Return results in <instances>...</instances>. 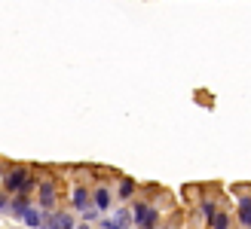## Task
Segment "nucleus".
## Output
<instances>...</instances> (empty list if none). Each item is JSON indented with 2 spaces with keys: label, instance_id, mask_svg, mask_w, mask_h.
Wrapping results in <instances>:
<instances>
[{
  "label": "nucleus",
  "instance_id": "1",
  "mask_svg": "<svg viewBox=\"0 0 251 229\" xmlns=\"http://www.w3.org/2000/svg\"><path fill=\"white\" fill-rule=\"evenodd\" d=\"M3 189H6V193H28V189H31V174H28V168H12V171H6Z\"/></svg>",
  "mask_w": 251,
  "mask_h": 229
},
{
  "label": "nucleus",
  "instance_id": "2",
  "mask_svg": "<svg viewBox=\"0 0 251 229\" xmlns=\"http://www.w3.org/2000/svg\"><path fill=\"white\" fill-rule=\"evenodd\" d=\"M135 223L141 226V229H153L156 226V211L150 208V205H138L135 208Z\"/></svg>",
  "mask_w": 251,
  "mask_h": 229
},
{
  "label": "nucleus",
  "instance_id": "3",
  "mask_svg": "<svg viewBox=\"0 0 251 229\" xmlns=\"http://www.w3.org/2000/svg\"><path fill=\"white\" fill-rule=\"evenodd\" d=\"M43 226L46 229H74V217L65 214V211H58V214H52V217H46Z\"/></svg>",
  "mask_w": 251,
  "mask_h": 229
},
{
  "label": "nucleus",
  "instance_id": "4",
  "mask_svg": "<svg viewBox=\"0 0 251 229\" xmlns=\"http://www.w3.org/2000/svg\"><path fill=\"white\" fill-rule=\"evenodd\" d=\"M19 220H22V223H28L31 229H40L46 217H43V211H37V208H31V205H28V208L19 214Z\"/></svg>",
  "mask_w": 251,
  "mask_h": 229
},
{
  "label": "nucleus",
  "instance_id": "5",
  "mask_svg": "<svg viewBox=\"0 0 251 229\" xmlns=\"http://www.w3.org/2000/svg\"><path fill=\"white\" fill-rule=\"evenodd\" d=\"M55 196H58V193H55V183H52V181H43V183H40V205H43V208H52V205H55Z\"/></svg>",
  "mask_w": 251,
  "mask_h": 229
},
{
  "label": "nucleus",
  "instance_id": "6",
  "mask_svg": "<svg viewBox=\"0 0 251 229\" xmlns=\"http://www.w3.org/2000/svg\"><path fill=\"white\" fill-rule=\"evenodd\" d=\"M95 208H98V211H107V208H110V193H107L104 186L95 189Z\"/></svg>",
  "mask_w": 251,
  "mask_h": 229
},
{
  "label": "nucleus",
  "instance_id": "7",
  "mask_svg": "<svg viewBox=\"0 0 251 229\" xmlns=\"http://www.w3.org/2000/svg\"><path fill=\"white\" fill-rule=\"evenodd\" d=\"M208 223H211V229H227L230 217H227V211H215V217H211Z\"/></svg>",
  "mask_w": 251,
  "mask_h": 229
},
{
  "label": "nucleus",
  "instance_id": "8",
  "mask_svg": "<svg viewBox=\"0 0 251 229\" xmlns=\"http://www.w3.org/2000/svg\"><path fill=\"white\" fill-rule=\"evenodd\" d=\"M74 205H77V208H89V193H86L83 186L74 189Z\"/></svg>",
  "mask_w": 251,
  "mask_h": 229
},
{
  "label": "nucleus",
  "instance_id": "9",
  "mask_svg": "<svg viewBox=\"0 0 251 229\" xmlns=\"http://www.w3.org/2000/svg\"><path fill=\"white\" fill-rule=\"evenodd\" d=\"M239 220L245 226H251V199H242V205H239Z\"/></svg>",
  "mask_w": 251,
  "mask_h": 229
},
{
  "label": "nucleus",
  "instance_id": "10",
  "mask_svg": "<svg viewBox=\"0 0 251 229\" xmlns=\"http://www.w3.org/2000/svg\"><path fill=\"white\" fill-rule=\"evenodd\" d=\"M215 211H218V208H215V202H211V199H205L202 205H199V214H202L205 220H211V217H215Z\"/></svg>",
  "mask_w": 251,
  "mask_h": 229
},
{
  "label": "nucleus",
  "instance_id": "11",
  "mask_svg": "<svg viewBox=\"0 0 251 229\" xmlns=\"http://www.w3.org/2000/svg\"><path fill=\"white\" fill-rule=\"evenodd\" d=\"M132 193H135V183H132V181H123V183H120V196H123V199H129Z\"/></svg>",
  "mask_w": 251,
  "mask_h": 229
},
{
  "label": "nucleus",
  "instance_id": "12",
  "mask_svg": "<svg viewBox=\"0 0 251 229\" xmlns=\"http://www.w3.org/2000/svg\"><path fill=\"white\" fill-rule=\"evenodd\" d=\"M126 223H129V214H126V211H117V226L126 229Z\"/></svg>",
  "mask_w": 251,
  "mask_h": 229
},
{
  "label": "nucleus",
  "instance_id": "13",
  "mask_svg": "<svg viewBox=\"0 0 251 229\" xmlns=\"http://www.w3.org/2000/svg\"><path fill=\"white\" fill-rule=\"evenodd\" d=\"M98 217V208H83V220H95Z\"/></svg>",
  "mask_w": 251,
  "mask_h": 229
},
{
  "label": "nucleus",
  "instance_id": "14",
  "mask_svg": "<svg viewBox=\"0 0 251 229\" xmlns=\"http://www.w3.org/2000/svg\"><path fill=\"white\" fill-rule=\"evenodd\" d=\"M101 229H120V226H117V220H107V217H104V220H101Z\"/></svg>",
  "mask_w": 251,
  "mask_h": 229
},
{
  "label": "nucleus",
  "instance_id": "15",
  "mask_svg": "<svg viewBox=\"0 0 251 229\" xmlns=\"http://www.w3.org/2000/svg\"><path fill=\"white\" fill-rule=\"evenodd\" d=\"M3 208H9V202H6L3 196H0V211H3Z\"/></svg>",
  "mask_w": 251,
  "mask_h": 229
},
{
  "label": "nucleus",
  "instance_id": "16",
  "mask_svg": "<svg viewBox=\"0 0 251 229\" xmlns=\"http://www.w3.org/2000/svg\"><path fill=\"white\" fill-rule=\"evenodd\" d=\"M80 229H89V226H80Z\"/></svg>",
  "mask_w": 251,
  "mask_h": 229
}]
</instances>
